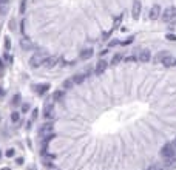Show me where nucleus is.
I'll list each match as a JSON object with an SVG mask.
<instances>
[{
    "label": "nucleus",
    "instance_id": "obj_1",
    "mask_svg": "<svg viewBox=\"0 0 176 170\" xmlns=\"http://www.w3.org/2000/svg\"><path fill=\"white\" fill-rule=\"evenodd\" d=\"M161 156L164 159H170V158H176V150L173 144H165L161 149Z\"/></svg>",
    "mask_w": 176,
    "mask_h": 170
},
{
    "label": "nucleus",
    "instance_id": "obj_2",
    "mask_svg": "<svg viewBox=\"0 0 176 170\" xmlns=\"http://www.w3.org/2000/svg\"><path fill=\"white\" fill-rule=\"evenodd\" d=\"M162 20L165 23H176V8H167L162 13Z\"/></svg>",
    "mask_w": 176,
    "mask_h": 170
},
{
    "label": "nucleus",
    "instance_id": "obj_3",
    "mask_svg": "<svg viewBox=\"0 0 176 170\" xmlns=\"http://www.w3.org/2000/svg\"><path fill=\"white\" fill-rule=\"evenodd\" d=\"M32 90H34L36 95H46L49 90V84H36L32 85Z\"/></svg>",
    "mask_w": 176,
    "mask_h": 170
},
{
    "label": "nucleus",
    "instance_id": "obj_4",
    "mask_svg": "<svg viewBox=\"0 0 176 170\" xmlns=\"http://www.w3.org/2000/svg\"><path fill=\"white\" fill-rule=\"evenodd\" d=\"M139 16H141V2L139 0H134L133 8H131V17H133V20H137Z\"/></svg>",
    "mask_w": 176,
    "mask_h": 170
},
{
    "label": "nucleus",
    "instance_id": "obj_5",
    "mask_svg": "<svg viewBox=\"0 0 176 170\" xmlns=\"http://www.w3.org/2000/svg\"><path fill=\"white\" fill-rule=\"evenodd\" d=\"M159 16H161V6H159V5H155V6L150 9V13H148V17L151 20H158Z\"/></svg>",
    "mask_w": 176,
    "mask_h": 170
},
{
    "label": "nucleus",
    "instance_id": "obj_6",
    "mask_svg": "<svg viewBox=\"0 0 176 170\" xmlns=\"http://www.w3.org/2000/svg\"><path fill=\"white\" fill-rule=\"evenodd\" d=\"M93 54H94V50H93L91 47H88V48H84V50L80 51V59H90L93 57Z\"/></svg>",
    "mask_w": 176,
    "mask_h": 170
},
{
    "label": "nucleus",
    "instance_id": "obj_7",
    "mask_svg": "<svg viewBox=\"0 0 176 170\" xmlns=\"http://www.w3.org/2000/svg\"><path fill=\"white\" fill-rule=\"evenodd\" d=\"M150 57H151V54H150V51H148V50H142V51L139 53V59L142 60V62L150 60Z\"/></svg>",
    "mask_w": 176,
    "mask_h": 170
},
{
    "label": "nucleus",
    "instance_id": "obj_8",
    "mask_svg": "<svg viewBox=\"0 0 176 170\" xmlns=\"http://www.w3.org/2000/svg\"><path fill=\"white\" fill-rule=\"evenodd\" d=\"M168 56H172L170 53H167V51H161V53H158L156 54V62H164Z\"/></svg>",
    "mask_w": 176,
    "mask_h": 170
},
{
    "label": "nucleus",
    "instance_id": "obj_9",
    "mask_svg": "<svg viewBox=\"0 0 176 170\" xmlns=\"http://www.w3.org/2000/svg\"><path fill=\"white\" fill-rule=\"evenodd\" d=\"M164 166L167 169H175L176 167V158H170V159H164Z\"/></svg>",
    "mask_w": 176,
    "mask_h": 170
},
{
    "label": "nucleus",
    "instance_id": "obj_10",
    "mask_svg": "<svg viewBox=\"0 0 176 170\" xmlns=\"http://www.w3.org/2000/svg\"><path fill=\"white\" fill-rule=\"evenodd\" d=\"M51 111H53L51 104H48V105H45V108H43V116H45V119L51 116Z\"/></svg>",
    "mask_w": 176,
    "mask_h": 170
},
{
    "label": "nucleus",
    "instance_id": "obj_11",
    "mask_svg": "<svg viewBox=\"0 0 176 170\" xmlns=\"http://www.w3.org/2000/svg\"><path fill=\"white\" fill-rule=\"evenodd\" d=\"M19 121H20V113L19 111H13V113H11V122L17 124Z\"/></svg>",
    "mask_w": 176,
    "mask_h": 170
},
{
    "label": "nucleus",
    "instance_id": "obj_12",
    "mask_svg": "<svg viewBox=\"0 0 176 170\" xmlns=\"http://www.w3.org/2000/svg\"><path fill=\"white\" fill-rule=\"evenodd\" d=\"M175 63H176V60L172 56H168L165 60H164V65H165V67H172V65H175Z\"/></svg>",
    "mask_w": 176,
    "mask_h": 170
},
{
    "label": "nucleus",
    "instance_id": "obj_13",
    "mask_svg": "<svg viewBox=\"0 0 176 170\" xmlns=\"http://www.w3.org/2000/svg\"><path fill=\"white\" fill-rule=\"evenodd\" d=\"M5 156H6V158H14L15 156V150L14 149H8L6 152H5Z\"/></svg>",
    "mask_w": 176,
    "mask_h": 170
},
{
    "label": "nucleus",
    "instance_id": "obj_14",
    "mask_svg": "<svg viewBox=\"0 0 176 170\" xmlns=\"http://www.w3.org/2000/svg\"><path fill=\"white\" fill-rule=\"evenodd\" d=\"M6 13H8V8H6V5L0 3V16H5Z\"/></svg>",
    "mask_w": 176,
    "mask_h": 170
},
{
    "label": "nucleus",
    "instance_id": "obj_15",
    "mask_svg": "<svg viewBox=\"0 0 176 170\" xmlns=\"http://www.w3.org/2000/svg\"><path fill=\"white\" fill-rule=\"evenodd\" d=\"M3 43H5V50H9V48H11V39H9V37H5V40H3Z\"/></svg>",
    "mask_w": 176,
    "mask_h": 170
},
{
    "label": "nucleus",
    "instance_id": "obj_16",
    "mask_svg": "<svg viewBox=\"0 0 176 170\" xmlns=\"http://www.w3.org/2000/svg\"><path fill=\"white\" fill-rule=\"evenodd\" d=\"M3 62H13V56H11V54H8V53H5L3 54Z\"/></svg>",
    "mask_w": 176,
    "mask_h": 170
},
{
    "label": "nucleus",
    "instance_id": "obj_17",
    "mask_svg": "<svg viewBox=\"0 0 176 170\" xmlns=\"http://www.w3.org/2000/svg\"><path fill=\"white\" fill-rule=\"evenodd\" d=\"M5 65H3V59H0V79L3 78V74H5Z\"/></svg>",
    "mask_w": 176,
    "mask_h": 170
},
{
    "label": "nucleus",
    "instance_id": "obj_18",
    "mask_svg": "<svg viewBox=\"0 0 176 170\" xmlns=\"http://www.w3.org/2000/svg\"><path fill=\"white\" fill-rule=\"evenodd\" d=\"M19 102H20V95H15L13 97V101H11V104H13V105H17Z\"/></svg>",
    "mask_w": 176,
    "mask_h": 170
},
{
    "label": "nucleus",
    "instance_id": "obj_19",
    "mask_svg": "<svg viewBox=\"0 0 176 170\" xmlns=\"http://www.w3.org/2000/svg\"><path fill=\"white\" fill-rule=\"evenodd\" d=\"M25 8H26V0H22L20 2V13H23Z\"/></svg>",
    "mask_w": 176,
    "mask_h": 170
},
{
    "label": "nucleus",
    "instance_id": "obj_20",
    "mask_svg": "<svg viewBox=\"0 0 176 170\" xmlns=\"http://www.w3.org/2000/svg\"><path fill=\"white\" fill-rule=\"evenodd\" d=\"M5 95H6V90H5L3 87L0 85V99H3V97H5Z\"/></svg>",
    "mask_w": 176,
    "mask_h": 170
},
{
    "label": "nucleus",
    "instance_id": "obj_21",
    "mask_svg": "<svg viewBox=\"0 0 176 170\" xmlns=\"http://www.w3.org/2000/svg\"><path fill=\"white\" fill-rule=\"evenodd\" d=\"M30 110V104H23V105H22V113H26Z\"/></svg>",
    "mask_w": 176,
    "mask_h": 170
},
{
    "label": "nucleus",
    "instance_id": "obj_22",
    "mask_svg": "<svg viewBox=\"0 0 176 170\" xmlns=\"http://www.w3.org/2000/svg\"><path fill=\"white\" fill-rule=\"evenodd\" d=\"M9 30L11 31L15 30V20H9Z\"/></svg>",
    "mask_w": 176,
    "mask_h": 170
},
{
    "label": "nucleus",
    "instance_id": "obj_23",
    "mask_svg": "<svg viewBox=\"0 0 176 170\" xmlns=\"http://www.w3.org/2000/svg\"><path fill=\"white\" fill-rule=\"evenodd\" d=\"M15 162H17V166H22V164L25 162V159H23V158H17V159H15Z\"/></svg>",
    "mask_w": 176,
    "mask_h": 170
},
{
    "label": "nucleus",
    "instance_id": "obj_24",
    "mask_svg": "<svg viewBox=\"0 0 176 170\" xmlns=\"http://www.w3.org/2000/svg\"><path fill=\"white\" fill-rule=\"evenodd\" d=\"M37 116H39V111H37V110H34V111L31 113V118H32V119H36Z\"/></svg>",
    "mask_w": 176,
    "mask_h": 170
},
{
    "label": "nucleus",
    "instance_id": "obj_25",
    "mask_svg": "<svg viewBox=\"0 0 176 170\" xmlns=\"http://www.w3.org/2000/svg\"><path fill=\"white\" fill-rule=\"evenodd\" d=\"M167 39L168 40H176V36L175 34H167Z\"/></svg>",
    "mask_w": 176,
    "mask_h": 170
},
{
    "label": "nucleus",
    "instance_id": "obj_26",
    "mask_svg": "<svg viewBox=\"0 0 176 170\" xmlns=\"http://www.w3.org/2000/svg\"><path fill=\"white\" fill-rule=\"evenodd\" d=\"M150 170H164V169H161V167H158V166H155V167H151Z\"/></svg>",
    "mask_w": 176,
    "mask_h": 170
},
{
    "label": "nucleus",
    "instance_id": "obj_27",
    "mask_svg": "<svg viewBox=\"0 0 176 170\" xmlns=\"http://www.w3.org/2000/svg\"><path fill=\"white\" fill-rule=\"evenodd\" d=\"M0 3H3V5H6V3H8V0H0Z\"/></svg>",
    "mask_w": 176,
    "mask_h": 170
},
{
    "label": "nucleus",
    "instance_id": "obj_28",
    "mask_svg": "<svg viewBox=\"0 0 176 170\" xmlns=\"http://www.w3.org/2000/svg\"><path fill=\"white\" fill-rule=\"evenodd\" d=\"M0 170H9L8 167H2V169H0Z\"/></svg>",
    "mask_w": 176,
    "mask_h": 170
},
{
    "label": "nucleus",
    "instance_id": "obj_29",
    "mask_svg": "<svg viewBox=\"0 0 176 170\" xmlns=\"http://www.w3.org/2000/svg\"><path fill=\"white\" fill-rule=\"evenodd\" d=\"M0 158H2V152H0Z\"/></svg>",
    "mask_w": 176,
    "mask_h": 170
},
{
    "label": "nucleus",
    "instance_id": "obj_30",
    "mask_svg": "<svg viewBox=\"0 0 176 170\" xmlns=\"http://www.w3.org/2000/svg\"><path fill=\"white\" fill-rule=\"evenodd\" d=\"M175 145H176V139H175Z\"/></svg>",
    "mask_w": 176,
    "mask_h": 170
}]
</instances>
